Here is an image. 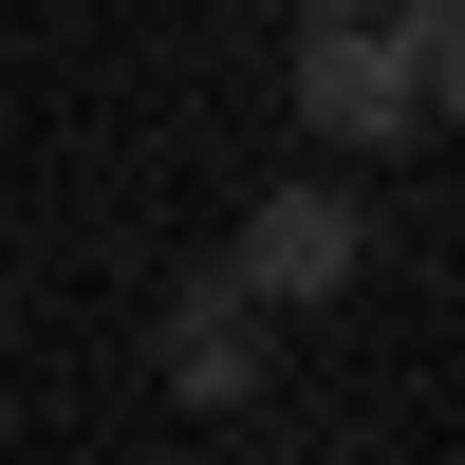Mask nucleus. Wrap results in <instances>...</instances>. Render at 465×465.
<instances>
[{
  "label": "nucleus",
  "instance_id": "4",
  "mask_svg": "<svg viewBox=\"0 0 465 465\" xmlns=\"http://www.w3.org/2000/svg\"><path fill=\"white\" fill-rule=\"evenodd\" d=\"M391 37H410V74H429V112H465V0H410Z\"/></svg>",
  "mask_w": 465,
  "mask_h": 465
},
{
  "label": "nucleus",
  "instance_id": "1",
  "mask_svg": "<svg viewBox=\"0 0 465 465\" xmlns=\"http://www.w3.org/2000/svg\"><path fill=\"white\" fill-rule=\"evenodd\" d=\"M298 131L317 149H410L429 131V74L391 19H298Z\"/></svg>",
  "mask_w": 465,
  "mask_h": 465
},
{
  "label": "nucleus",
  "instance_id": "3",
  "mask_svg": "<svg viewBox=\"0 0 465 465\" xmlns=\"http://www.w3.org/2000/svg\"><path fill=\"white\" fill-rule=\"evenodd\" d=\"M168 391H186V410H242V391H261V298H242V280H186V298H168Z\"/></svg>",
  "mask_w": 465,
  "mask_h": 465
},
{
  "label": "nucleus",
  "instance_id": "2",
  "mask_svg": "<svg viewBox=\"0 0 465 465\" xmlns=\"http://www.w3.org/2000/svg\"><path fill=\"white\" fill-rule=\"evenodd\" d=\"M372 261V223H354V186H261L242 223H223V280L261 298V317H280V298H335Z\"/></svg>",
  "mask_w": 465,
  "mask_h": 465
},
{
  "label": "nucleus",
  "instance_id": "5",
  "mask_svg": "<svg viewBox=\"0 0 465 465\" xmlns=\"http://www.w3.org/2000/svg\"><path fill=\"white\" fill-rule=\"evenodd\" d=\"M280 19H372V0H280Z\"/></svg>",
  "mask_w": 465,
  "mask_h": 465
}]
</instances>
